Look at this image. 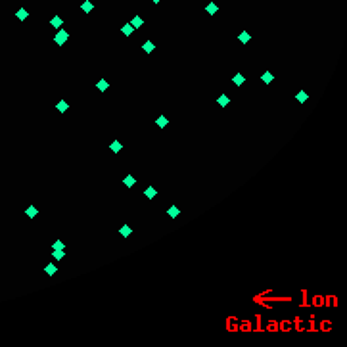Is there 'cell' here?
I'll return each mask as SVG.
<instances>
[{
  "label": "cell",
  "instance_id": "1",
  "mask_svg": "<svg viewBox=\"0 0 347 347\" xmlns=\"http://www.w3.org/2000/svg\"><path fill=\"white\" fill-rule=\"evenodd\" d=\"M67 38H69V33L65 31V29H58V33H56V37H54V42L58 46H61V44L67 42Z\"/></svg>",
  "mask_w": 347,
  "mask_h": 347
},
{
  "label": "cell",
  "instance_id": "2",
  "mask_svg": "<svg viewBox=\"0 0 347 347\" xmlns=\"http://www.w3.org/2000/svg\"><path fill=\"white\" fill-rule=\"evenodd\" d=\"M123 184L127 188H133L134 184H136V177H134V175H127V177L123 178Z\"/></svg>",
  "mask_w": 347,
  "mask_h": 347
},
{
  "label": "cell",
  "instance_id": "3",
  "mask_svg": "<svg viewBox=\"0 0 347 347\" xmlns=\"http://www.w3.org/2000/svg\"><path fill=\"white\" fill-rule=\"evenodd\" d=\"M50 25L54 29H61V25H64V19L59 17V15H54V17L50 19Z\"/></svg>",
  "mask_w": 347,
  "mask_h": 347
},
{
  "label": "cell",
  "instance_id": "4",
  "mask_svg": "<svg viewBox=\"0 0 347 347\" xmlns=\"http://www.w3.org/2000/svg\"><path fill=\"white\" fill-rule=\"evenodd\" d=\"M81 10H82V12H84V14H90L92 10H94V4H92L90 0H84V2H82V4H81Z\"/></svg>",
  "mask_w": 347,
  "mask_h": 347
},
{
  "label": "cell",
  "instance_id": "5",
  "mask_svg": "<svg viewBox=\"0 0 347 347\" xmlns=\"http://www.w3.org/2000/svg\"><path fill=\"white\" fill-rule=\"evenodd\" d=\"M121 33H123L125 37H131V35H133V33H134V27H133V25H131V23H125L123 27H121Z\"/></svg>",
  "mask_w": 347,
  "mask_h": 347
},
{
  "label": "cell",
  "instance_id": "6",
  "mask_svg": "<svg viewBox=\"0 0 347 347\" xmlns=\"http://www.w3.org/2000/svg\"><path fill=\"white\" fill-rule=\"evenodd\" d=\"M155 125H157V127H159V128H165V127H167V125H169V119L165 117V115H159V117L155 119Z\"/></svg>",
  "mask_w": 347,
  "mask_h": 347
},
{
  "label": "cell",
  "instance_id": "7",
  "mask_svg": "<svg viewBox=\"0 0 347 347\" xmlns=\"http://www.w3.org/2000/svg\"><path fill=\"white\" fill-rule=\"evenodd\" d=\"M15 17H17L19 21H25V19L29 17V12H27V10H25V8H19L17 12H15Z\"/></svg>",
  "mask_w": 347,
  "mask_h": 347
},
{
  "label": "cell",
  "instance_id": "8",
  "mask_svg": "<svg viewBox=\"0 0 347 347\" xmlns=\"http://www.w3.org/2000/svg\"><path fill=\"white\" fill-rule=\"evenodd\" d=\"M295 100L299 102V104H305V102L309 100V94H307L305 90H299V92H297V94H295Z\"/></svg>",
  "mask_w": 347,
  "mask_h": 347
},
{
  "label": "cell",
  "instance_id": "9",
  "mask_svg": "<svg viewBox=\"0 0 347 347\" xmlns=\"http://www.w3.org/2000/svg\"><path fill=\"white\" fill-rule=\"evenodd\" d=\"M56 110H58L59 113H65V111L69 110V104H67V102H65V100H59L58 104H56Z\"/></svg>",
  "mask_w": 347,
  "mask_h": 347
},
{
  "label": "cell",
  "instance_id": "10",
  "mask_svg": "<svg viewBox=\"0 0 347 347\" xmlns=\"http://www.w3.org/2000/svg\"><path fill=\"white\" fill-rule=\"evenodd\" d=\"M119 234H121V236H123V238H128V236H131V234H133V228H131L128 224H123V226L119 228Z\"/></svg>",
  "mask_w": 347,
  "mask_h": 347
},
{
  "label": "cell",
  "instance_id": "11",
  "mask_svg": "<svg viewBox=\"0 0 347 347\" xmlns=\"http://www.w3.org/2000/svg\"><path fill=\"white\" fill-rule=\"evenodd\" d=\"M232 82H234V84H236V87H242L244 82H246V77H244L242 73H236V75H234V77H232Z\"/></svg>",
  "mask_w": 347,
  "mask_h": 347
},
{
  "label": "cell",
  "instance_id": "12",
  "mask_svg": "<svg viewBox=\"0 0 347 347\" xmlns=\"http://www.w3.org/2000/svg\"><path fill=\"white\" fill-rule=\"evenodd\" d=\"M96 88H98V90H100V92H105V90H108V88H110V82L105 81V79H100V81L96 82Z\"/></svg>",
  "mask_w": 347,
  "mask_h": 347
},
{
  "label": "cell",
  "instance_id": "13",
  "mask_svg": "<svg viewBox=\"0 0 347 347\" xmlns=\"http://www.w3.org/2000/svg\"><path fill=\"white\" fill-rule=\"evenodd\" d=\"M217 104H219V105H221V108H226V105H228V104H230V98H228V96H226V94H221V96H219V98H217Z\"/></svg>",
  "mask_w": 347,
  "mask_h": 347
},
{
  "label": "cell",
  "instance_id": "14",
  "mask_svg": "<svg viewBox=\"0 0 347 347\" xmlns=\"http://www.w3.org/2000/svg\"><path fill=\"white\" fill-rule=\"evenodd\" d=\"M110 150L113 152V154H119V152L123 150V144H121V142H119V140H113V142H111V144H110Z\"/></svg>",
  "mask_w": 347,
  "mask_h": 347
},
{
  "label": "cell",
  "instance_id": "15",
  "mask_svg": "<svg viewBox=\"0 0 347 347\" xmlns=\"http://www.w3.org/2000/svg\"><path fill=\"white\" fill-rule=\"evenodd\" d=\"M144 196H146L148 200H154V198L157 196V190H155V186H148L146 192H144Z\"/></svg>",
  "mask_w": 347,
  "mask_h": 347
},
{
  "label": "cell",
  "instance_id": "16",
  "mask_svg": "<svg viewBox=\"0 0 347 347\" xmlns=\"http://www.w3.org/2000/svg\"><path fill=\"white\" fill-rule=\"evenodd\" d=\"M167 215H169L171 219H177L178 215H180V209H178V207H177V205H171V207H169V209H167Z\"/></svg>",
  "mask_w": 347,
  "mask_h": 347
},
{
  "label": "cell",
  "instance_id": "17",
  "mask_svg": "<svg viewBox=\"0 0 347 347\" xmlns=\"http://www.w3.org/2000/svg\"><path fill=\"white\" fill-rule=\"evenodd\" d=\"M25 215H27L29 219H35V217L38 215V209H37L35 205H29V207H27V211H25Z\"/></svg>",
  "mask_w": 347,
  "mask_h": 347
},
{
  "label": "cell",
  "instance_id": "18",
  "mask_svg": "<svg viewBox=\"0 0 347 347\" xmlns=\"http://www.w3.org/2000/svg\"><path fill=\"white\" fill-rule=\"evenodd\" d=\"M44 272L48 274V276H54V274L58 272V267H56L54 263H50V265H46V267H44Z\"/></svg>",
  "mask_w": 347,
  "mask_h": 347
},
{
  "label": "cell",
  "instance_id": "19",
  "mask_svg": "<svg viewBox=\"0 0 347 347\" xmlns=\"http://www.w3.org/2000/svg\"><path fill=\"white\" fill-rule=\"evenodd\" d=\"M261 81L265 82V84H269V82H272V81H274V75L270 73V71H265V73L261 75Z\"/></svg>",
  "mask_w": 347,
  "mask_h": 347
},
{
  "label": "cell",
  "instance_id": "20",
  "mask_svg": "<svg viewBox=\"0 0 347 347\" xmlns=\"http://www.w3.org/2000/svg\"><path fill=\"white\" fill-rule=\"evenodd\" d=\"M217 10H219V6L215 4V2H209V4H207V8H205V12H207L209 15H215V14H217Z\"/></svg>",
  "mask_w": 347,
  "mask_h": 347
},
{
  "label": "cell",
  "instance_id": "21",
  "mask_svg": "<svg viewBox=\"0 0 347 347\" xmlns=\"http://www.w3.org/2000/svg\"><path fill=\"white\" fill-rule=\"evenodd\" d=\"M154 48H155V46H154V42H152V40H146V42H144V46H142V50L146 52V54H152Z\"/></svg>",
  "mask_w": 347,
  "mask_h": 347
},
{
  "label": "cell",
  "instance_id": "22",
  "mask_svg": "<svg viewBox=\"0 0 347 347\" xmlns=\"http://www.w3.org/2000/svg\"><path fill=\"white\" fill-rule=\"evenodd\" d=\"M238 40L242 42V44H246V42L249 40V33H247V31H242V33H240V37H238Z\"/></svg>",
  "mask_w": 347,
  "mask_h": 347
},
{
  "label": "cell",
  "instance_id": "23",
  "mask_svg": "<svg viewBox=\"0 0 347 347\" xmlns=\"http://www.w3.org/2000/svg\"><path fill=\"white\" fill-rule=\"evenodd\" d=\"M142 23H144V21H142V17H140V15H134V17L131 19V25H133V27H140Z\"/></svg>",
  "mask_w": 347,
  "mask_h": 347
},
{
  "label": "cell",
  "instance_id": "24",
  "mask_svg": "<svg viewBox=\"0 0 347 347\" xmlns=\"http://www.w3.org/2000/svg\"><path fill=\"white\" fill-rule=\"evenodd\" d=\"M64 249H54V253H52V257H54L56 261H59V259H64Z\"/></svg>",
  "mask_w": 347,
  "mask_h": 347
},
{
  "label": "cell",
  "instance_id": "25",
  "mask_svg": "<svg viewBox=\"0 0 347 347\" xmlns=\"http://www.w3.org/2000/svg\"><path fill=\"white\" fill-rule=\"evenodd\" d=\"M64 242H61V240H56V242H54V246H52V249H64Z\"/></svg>",
  "mask_w": 347,
  "mask_h": 347
},
{
  "label": "cell",
  "instance_id": "26",
  "mask_svg": "<svg viewBox=\"0 0 347 347\" xmlns=\"http://www.w3.org/2000/svg\"><path fill=\"white\" fill-rule=\"evenodd\" d=\"M152 2H154V4H159V2H161V0H152Z\"/></svg>",
  "mask_w": 347,
  "mask_h": 347
}]
</instances>
